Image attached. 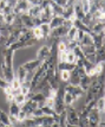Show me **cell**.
I'll return each mask as SVG.
<instances>
[{"label":"cell","instance_id":"1","mask_svg":"<svg viewBox=\"0 0 105 127\" xmlns=\"http://www.w3.org/2000/svg\"><path fill=\"white\" fill-rule=\"evenodd\" d=\"M1 55H2V61L0 63V71H1V74H2V76L5 77L6 81L10 83L12 80H13V77L16 76L14 68H13L14 51L4 48L2 51H1Z\"/></svg>","mask_w":105,"mask_h":127},{"label":"cell","instance_id":"2","mask_svg":"<svg viewBox=\"0 0 105 127\" xmlns=\"http://www.w3.org/2000/svg\"><path fill=\"white\" fill-rule=\"evenodd\" d=\"M65 113H66L67 124H69V125L78 126V124H79V114H78L77 109H76L73 106H70V107H66Z\"/></svg>","mask_w":105,"mask_h":127},{"label":"cell","instance_id":"3","mask_svg":"<svg viewBox=\"0 0 105 127\" xmlns=\"http://www.w3.org/2000/svg\"><path fill=\"white\" fill-rule=\"evenodd\" d=\"M88 127H98L99 122L102 121V113L98 112L97 108H94V109H92L88 113Z\"/></svg>","mask_w":105,"mask_h":127},{"label":"cell","instance_id":"4","mask_svg":"<svg viewBox=\"0 0 105 127\" xmlns=\"http://www.w3.org/2000/svg\"><path fill=\"white\" fill-rule=\"evenodd\" d=\"M30 7H31V5L27 0H17L16 5L13 7V13L16 16H20L22 13H26Z\"/></svg>","mask_w":105,"mask_h":127},{"label":"cell","instance_id":"5","mask_svg":"<svg viewBox=\"0 0 105 127\" xmlns=\"http://www.w3.org/2000/svg\"><path fill=\"white\" fill-rule=\"evenodd\" d=\"M64 92L70 93L71 95H73V97L76 100H79L80 97H83L84 95H85V93L83 92V89L80 88L79 86H73V84H70V83L64 88Z\"/></svg>","mask_w":105,"mask_h":127},{"label":"cell","instance_id":"6","mask_svg":"<svg viewBox=\"0 0 105 127\" xmlns=\"http://www.w3.org/2000/svg\"><path fill=\"white\" fill-rule=\"evenodd\" d=\"M51 55V48L47 44L41 45L40 48L37 51V60H39L40 62H44L46 61Z\"/></svg>","mask_w":105,"mask_h":127},{"label":"cell","instance_id":"7","mask_svg":"<svg viewBox=\"0 0 105 127\" xmlns=\"http://www.w3.org/2000/svg\"><path fill=\"white\" fill-rule=\"evenodd\" d=\"M65 109H66V106H65L64 101H63V97H60L59 94H58V96L55 97V101H54L53 111L55 112V114H57V115H60L61 113H64V112H65Z\"/></svg>","mask_w":105,"mask_h":127},{"label":"cell","instance_id":"8","mask_svg":"<svg viewBox=\"0 0 105 127\" xmlns=\"http://www.w3.org/2000/svg\"><path fill=\"white\" fill-rule=\"evenodd\" d=\"M91 36H92V39H93V45L96 46V49L97 50L100 49V48L104 45V43H105V34H104V32L98 33V34L91 32Z\"/></svg>","mask_w":105,"mask_h":127},{"label":"cell","instance_id":"9","mask_svg":"<svg viewBox=\"0 0 105 127\" xmlns=\"http://www.w3.org/2000/svg\"><path fill=\"white\" fill-rule=\"evenodd\" d=\"M37 108H39V103L38 102H34L32 100H27V101L21 106V109L25 111L27 114H32Z\"/></svg>","mask_w":105,"mask_h":127},{"label":"cell","instance_id":"10","mask_svg":"<svg viewBox=\"0 0 105 127\" xmlns=\"http://www.w3.org/2000/svg\"><path fill=\"white\" fill-rule=\"evenodd\" d=\"M19 18H20V20H21L24 28L30 29V30H32V29L34 28L33 18H32V17H30L27 13H22V14H20V16H19Z\"/></svg>","mask_w":105,"mask_h":127},{"label":"cell","instance_id":"11","mask_svg":"<svg viewBox=\"0 0 105 127\" xmlns=\"http://www.w3.org/2000/svg\"><path fill=\"white\" fill-rule=\"evenodd\" d=\"M40 64H41V62L35 58V60H31V61H27L26 63H24L22 66L25 68V70H26L27 72H33Z\"/></svg>","mask_w":105,"mask_h":127},{"label":"cell","instance_id":"12","mask_svg":"<svg viewBox=\"0 0 105 127\" xmlns=\"http://www.w3.org/2000/svg\"><path fill=\"white\" fill-rule=\"evenodd\" d=\"M64 22H65V19L60 16H57V17H52V19H51V22L49 23V25H50L51 30H53V29H57V28H60L64 25Z\"/></svg>","mask_w":105,"mask_h":127},{"label":"cell","instance_id":"13","mask_svg":"<svg viewBox=\"0 0 105 127\" xmlns=\"http://www.w3.org/2000/svg\"><path fill=\"white\" fill-rule=\"evenodd\" d=\"M73 8H74V17H76V19H79V20H83L84 17H85V12H84L83 7L80 5V1H77L74 6H73Z\"/></svg>","mask_w":105,"mask_h":127},{"label":"cell","instance_id":"14","mask_svg":"<svg viewBox=\"0 0 105 127\" xmlns=\"http://www.w3.org/2000/svg\"><path fill=\"white\" fill-rule=\"evenodd\" d=\"M30 17L32 18H38L41 16V6L40 5H31V7L28 8V11L26 12Z\"/></svg>","mask_w":105,"mask_h":127},{"label":"cell","instance_id":"15","mask_svg":"<svg viewBox=\"0 0 105 127\" xmlns=\"http://www.w3.org/2000/svg\"><path fill=\"white\" fill-rule=\"evenodd\" d=\"M104 29H105V24L103 22H96V23H93V24L90 26L91 32H92V33H96V34L104 32Z\"/></svg>","mask_w":105,"mask_h":127},{"label":"cell","instance_id":"16","mask_svg":"<svg viewBox=\"0 0 105 127\" xmlns=\"http://www.w3.org/2000/svg\"><path fill=\"white\" fill-rule=\"evenodd\" d=\"M20 109H21V107L18 105L17 102L12 101V102H10V107H8V115L13 116V118H17L18 113H19Z\"/></svg>","mask_w":105,"mask_h":127},{"label":"cell","instance_id":"17","mask_svg":"<svg viewBox=\"0 0 105 127\" xmlns=\"http://www.w3.org/2000/svg\"><path fill=\"white\" fill-rule=\"evenodd\" d=\"M73 26L77 29V30H80V31H84L85 33H90L91 32V30H90V28H88V25H85L82 20H79V19H74L73 20Z\"/></svg>","mask_w":105,"mask_h":127},{"label":"cell","instance_id":"18","mask_svg":"<svg viewBox=\"0 0 105 127\" xmlns=\"http://www.w3.org/2000/svg\"><path fill=\"white\" fill-rule=\"evenodd\" d=\"M57 68L58 70H67V71H73L76 69V64H71V63H67V62H60V63H57Z\"/></svg>","mask_w":105,"mask_h":127},{"label":"cell","instance_id":"19","mask_svg":"<svg viewBox=\"0 0 105 127\" xmlns=\"http://www.w3.org/2000/svg\"><path fill=\"white\" fill-rule=\"evenodd\" d=\"M0 125H6V126H12L11 124V119L8 113H6L5 111H2L0 108Z\"/></svg>","mask_w":105,"mask_h":127},{"label":"cell","instance_id":"20","mask_svg":"<svg viewBox=\"0 0 105 127\" xmlns=\"http://www.w3.org/2000/svg\"><path fill=\"white\" fill-rule=\"evenodd\" d=\"M27 75H28V72L25 70V68L21 65H19V68H18V70H17V74H16V76L18 77V80L20 81V82H25L26 81V78H27Z\"/></svg>","mask_w":105,"mask_h":127},{"label":"cell","instance_id":"21","mask_svg":"<svg viewBox=\"0 0 105 127\" xmlns=\"http://www.w3.org/2000/svg\"><path fill=\"white\" fill-rule=\"evenodd\" d=\"M39 108H41V111L44 113V115H47V116H51V118H53L55 121H57V119H58V115L55 114V112L53 111V108H50V107H47V106H44L41 105Z\"/></svg>","mask_w":105,"mask_h":127},{"label":"cell","instance_id":"22","mask_svg":"<svg viewBox=\"0 0 105 127\" xmlns=\"http://www.w3.org/2000/svg\"><path fill=\"white\" fill-rule=\"evenodd\" d=\"M91 80L92 78L91 77H88V75H85L84 77L80 78V81H79V87L83 89V92L85 93L86 90L88 89V87H90V83H91Z\"/></svg>","mask_w":105,"mask_h":127},{"label":"cell","instance_id":"23","mask_svg":"<svg viewBox=\"0 0 105 127\" xmlns=\"http://www.w3.org/2000/svg\"><path fill=\"white\" fill-rule=\"evenodd\" d=\"M13 101L17 102L18 105L21 107V106L27 101V97H26V95L20 93V90H19V92H17V93H14V100H13Z\"/></svg>","mask_w":105,"mask_h":127},{"label":"cell","instance_id":"24","mask_svg":"<svg viewBox=\"0 0 105 127\" xmlns=\"http://www.w3.org/2000/svg\"><path fill=\"white\" fill-rule=\"evenodd\" d=\"M45 96L41 92H34L33 93V95L31 96V99L30 100H32V101H34V102H38L39 103V107L43 105V102H44V100H45Z\"/></svg>","mask_w":105,"mask_h":127},{"label":"cell","instance_id":"25","mask_svg":"<svg viewBox=\"0 0 105 127\" xmlns=\"http://www.w3.org/2000/svg\"><path fill=\"white\" fill-rule=\"evenodd\" d=\"M63 101L66 107H70V106H73V103L77 101V100L73 97V95H71L70 93H66L64 92V95H63Z\"/></svg>","mask_w":105,"mask_h":127},{"label":"cell","instance_id":"26","mask_svg":"<svg viewBox=\"0 0 105 127\" xmlns=\"http://www.w3.org/2000/svg\"><path fill=\"white\" fill-rule=\"evenodd\" d=\"M77 29L74 28V26H72L67 30V33L66 36H65V40L66 42H72V40H76V36H77Z\"/></svg>","mask_w":105,"mask_h":127},{"label":"cell","instance_id":"27","mask_svg":"<svg viewBox=\"0 0 105 127\" xmlns=\"http://www.w3.org/2000/svg\"><path fill=\"white\" fill-rule=\"evenodd\" d=\"M71 75L82 78V77H84V76L86 75V70H85V69H84V66H82V65H76V69H74L73 71H71Z\"/></svg>","mask_w":105,"mask_h":127},{"label":"cell","instance_id":"28","mask_svg":"<svg viewBox=\"0 0 105 127\" xmlns=\"http://www.w3.org/2000/svg\"><path fill=\"white\" fill-rule=\"evenodd\" d=\"M80 46H86V45H93V39H92V36H91V32L90 33H85L84 34L82 42L79 43Z\"/></svg>","mask_w":105,"mask_h":127},{"label":"cell","instance_id":"29","mask_svg":"<svg viewBox=\"0 0 105 127\" xmlns=\"http://www.w3.org/2000/svg\"><path fill=\"white\" fill-rule=\"evenodd\" d=\"M97 63H105V50L103 48L96 51V64Z\"/></svg>","mask_w":105,"mask_h":127},{"label":"cell","instance_id":"30","mask_svg":"<svg viewBox=\"0 0 105 127\" xmlns=\"http://www.w3.org/2000/svg\"><path fill=\"white\" fill-rule=\"evenodd\" d=\"M18 16H16L13 12L11 13H7V14H4V23H5V25H12L14 20H16V18Z\"/></svg>","mask_w":105,"mask_h":127},{"label":"cell","instance_id":"31","mask_svg":"<svg viewBox=\"0 0 105 127\" xmlns=\"http://www.w3.org/2000/svg\"><path fill=\"white\" fill-rule=\"evenodd\" d=\"M96 108L102 114L105 112V96L104 97H97V103H96Z\"/></svg>","mask_w":105,"mask_h":127},{"label":"cell","instance_id":"32","mask_svg":"<svg viewBox=\"0 0 105 127\" xmlns=\"http://www.w3.org/2000/svg\"><path fill=\"white\" fill-rule=\"evenodd\" d=\"M10 86L12 87V89L14 90V93H17V92H19L20 90V87H21V82L18 80L17 76H14L13 77V80H12L11 82H10Z\"/></svg>","mask_w":105,"mask_h":127},{"label":"cell","instance_id":"33","mask_svg":"<svg viewBox=\"0 0 105 127\" xmlns=\"http://www.w3.org/2000/svg\"><path fill=\"white\" fill-rule=\"evenodd\" d=\"M72 52L76 55V57H77L78 60H82V61H84L86 57H85V54L83 52V50H82V48H80V45H77L74 49L72 50Z\"/></svg>","mask_w":105,"mask_h":127},{"label":"cell","instance_id":"34","mask_svg":"<svg viewBox=\"0 0 105 127\" xmlns=\"http://www.w3.org/2000/svg\"><path fill=\"white\" fill-rule=\"evenodd\" d=\"M40 30H41V32H43V36H44V40H46L47 39V37L50 36L51 33V28L49 24H41L40 26Z\"/></svg>","mask_w":105,"mask_h":127},{"label":"cell","instance_id":"35","mask_svg":"<svg viewBox=\"0 0 105 127\" xmlns=\"http://www.w3.org/2000/svg\"><path fill=\"white\" fill-rule=\"evenodd\" d=\"M32 34H33V37L37 40H44V36H43V32H41V30L39 26H35V28L32 29Z\"/></svg>","mask_w":105,"mask_h":127},{"label":"cell","instance_id":"36","mask_svg":"<svg viewBox=\"0 0 105 127\" xmlns=\"http://www.w3.org/2000/svg\"><path fill=\"white\" fill-rule=\"evenodd\" d=\"M70 77H71V72L67 71V70H61L59 71V78H60L61 82L67 83L70 81Z\"/></svg>","mask_w":105,"mask_h":127},{"label":"cell","instance_id":"37","mask_svg":"<svg viewBox=\"0 0 105 127\" xmlns=\"http://www.w3.org/2000/svg\"><path fill=\"white\" fill-rule=\"evenodd\" d=\"M55 120L53 118H51V116H47V115H44L41 118V126L44 127H51L52 126V124L54 122Z\"/></svg>","mask_w":105,"mask_h":127},{"label":"cell","instance_id":"38","mask_svg":"<svg viewBox=\"0 0 105 127\" xmlns=\"http://www.w3.org/2000/svg\"><path fill=\"white\" fill-rule=\"evenodd\" d=\"M57 122L59 124L60 127H66L67 126V119H66V113H61L60 115H58V119H57Z\"/></svg>","mask_w":105,"mask_h":127},{"label":"cell","instance_id":"39","mask_svg":"<svg viewBox=\"0 0 105 127\" xmlns=\"http://www.w3.org/2000/svg\"><path fill=\"white\" fill-rule=\"evenodd\" d=\"M80 48L83 50V52L85 54V56L91 55V54H96V51H97L94 45H86V46H80Z\"/></svg>","mask_w":105,"mask_h":127},{"label":"cell","instance_id":"40","mask_svg":"<svg viewBox=\"0 0 105 127\" xmlns=\"http://www.w3.org/2000/svg\"><path fill=\"white\" fill-rule=\"evenodd\" d=\"M55 48H57V51H58V52L66 51V50H67V42H66V40H64V39H60V40L57 43Z\"/></svg>","mask_w":105,"mask_h":127},{"label":"cell","instance_id":"41","mask_svg":"<svg viewBox=\"0 0 105 127\" xmlns=\"http://www.w3.org/2000/svg\"><path fill=\"white\" fill-rule=\"evenodd\" d=\"M76 60H77V57H76V55L72 52L71 50H67V55H66V61L67 63H71V64H74V62H76Z\"/></svg>","mask_w":105,"mask_h":127},{"label":"cell","instance_id":"42","mask_svg":"<svg viewBox=\"0 0 105 127\" xmlns=\"http://www.w3.org/2000/svg\"><path fill=\"white\" fill-rule=\"evenodd\" d=\"M27 113L25 111H22V109H20L19 111V113H18V115H17V120L19 121V124H21L22 121H25L26 119H27Z\"/></svg>","mask_w":105,"mask_h":127},{"label":"cell","instance_id":"43","mask_svg":"<svg viewBox=\"0 0 105 127\" xmlns=\"http://www.w3.org/2000/svg\"><path fill=\"white\" fill-rule=\"evenodd\" d=\"M54 101H55V99H52V97H45L43 105L47 106V107H50V108H53V106H54Z\"/></svg>","mask_w":105,"mask_h":127},{"label":"cell","instance_id":"44","mask_svg":"<svg viewBox=\"0 0 105 127\" xmlns=\"http://www.w3.org/2000/svg\"><path fill=\"white\" fill-rule=\"evenodd\" d=\"M79 81H80V78L77 77V76H73L71 75V77H70V84H73V86H79Z\"/></svg>","mask_w":105,"mask_h":127},{"label":"cell","instance_id":"45","mask_svg":"<svg viewBox=\"0 0 105 127\" xmlns=\"http://www.w3.org/2000/svg\"><path fill=\"white\" fill-rule=\"evenodd\" d=\"M2 92H4V94H5V95H11V94H14V90L12 89V87L10 86V83H8V86H6L5 88L2 89Z\"/></svg>","mask_w":105,"mask_h":127},{"label":"cell","instance_id":"46","mask_svg":"<svg viewBox=\"0 0 105 127\" xmlns=\"http://www.w3.org/2000/svg\"><path fill=\"white\" fill-rule=\"evenodd\" d=\"M7 5H8V0H0V13L4 14V11Z\"/></svg>","mask_w":105,"mask_h":127},{"label":"cell","instance_id":"47","mask_svg":"<svg viewBox=\"0 0 105 127\" xmlns=\"http://www.w3.org/2000/svg\"><path fill=\"white\" fill-rule=\"evenodd\" d=\"M78 127H88V118H84V119H79V124Z\"/></svg>","mask_w":105,"mask_h":127},{"label":"cell","instance_id":"48","mask_svg":"<svg viewBox=\"0 0 105 127\" xmlns=\"http://www.w3.org/2000/svg\"><path fill=\"white\" fill-rule=\"evenodd\" d=\"M6 86H8V82L5 80V77L2 76V74H0V88L4 89Z\"/></svg>","mask_w":105,"mask_h":127},{"label":"cell","instance_id":"49","mask_svg":"<svg viewBox=\"0 0 105 127\" xmlns=\"http://www.w3.org/2000/svg\"><path fill=\"white\" fill-rule=\"evenodd\" d=\"M32 115H33L34 118H41V116H44V113L41 111V108H37V109L32 113Z\"/></svg>","mask_w":105,"mask_h":127},{"label":"cell","instance_id":"50","mask_svg":"<svg viewBox=\"0 0 105 127\" xmlns=\"http://www.w3.org/2000/svg\"><path fill=\"white\" fill-rule=\"evenodd\" d=\"M84 34H85V32H84V31H80V30H78V31H77V36H76V40H77L78 43H80V42H82V39H83Z\"/></svg>","mask_w":105,"mask_h":127},{"label":"cell","instance_id":"51","mask_svg":"<svg viewBox=\"0 0 105 127\" xmlns=\"http://www.w3.org/2000/svg\"><path fill=\"white\" fill-rule=\"evenodd\" d=\"M98 8H99L100 11H102L105 14V0H102V1H100L99 6H98Z\"/></svg>","mask_w":105,"mask_h":127},{"label":"cell","instance_id":"52","mask_svg":"<svg viewBox=\"0 0 105 127\" xmlns=\"http://www.w3.org/2000/svg\"><path fill=\"white\" fill-rule=\"evenodd\" d=\"M52 1H54L55 4H58V5H60V6H63V7H64V6L66 5L67 0H52Z\"/></svg>","mask_w":105,"mask_h":127},{"label":"cell","instance_id":"53","mask_svg":"<svg viewBox=\"0 0 105 127\" xmlns=\"http://www.w3.org/2000/svg\"><path fill=\"white\" fill-rule=\"evenodd\" d=\"M27 1L30 2V5H40L38 0H27Z\"/></svg>","mask_w":105,"mask_h":127},{"label":"cell","instance_id":"54","mask_svg":"<svg viewBox=\"0 0 105 127\" xmlns=\"http://www.w3.org/2000/svg\"><path fill=\"white\" fill-rule=\"evenodd\" d=\"M5 23H4V14L2 13H0V25H4Z\"/></svg>","mask_w":105,"mask_h":127},{"label":"cell","instance_id":"55","mask_svg":"<svg viewBox=\"0 0 105 127\" xmlns=\"http://www.w3.org/2000/svg\"><path fill=\"white\" fill-rule=\"evenodd\" d=\"M98 127H105V120H102V121L99 122V125H98Z\"/></svg>","mask_w":105,"mask_h":127},{"label":"cell","instance_id":"56","mask_svg":"<svg viewBox=\"0 0 105 127\" xmlns=\"http://www.w3.org/2000/svg\"><path fill=\"white\" fill-rule=\"evenodd\" d=\"M51 127H60V126H59V124H58L57 121H54L53 124H52V126H51Z\"/></svg>","mask_w":105,"mask_h":127},{"label":"cell","instance_id":"57","mask_svg":"<svg viewBox=\"0 0 105 127\" xmlns=\"http://www.w3.org/2000/svg\"><path fill=\"white\" fill-rule=\"evenodd\" d=\"M66 127H78V126H74V125H69V124H67Z\"/></svg>","mask_w":105,"mask_h":127},{"label":"cell","instance_id":"58","mask_svg":"<svg viewBox=\"0 0 105 127\" xmlns=\"http://www.w3.org/2000/svg\"><path fill=\"white\" fill-rule=\"evenodd\" d=\"M0 127H13V126H6V125H0Z\"/></svg>","mask_w":105,"mask_h":127},{"label":"cell","instance_id":"59","mask_svg":"<svg viewBox=\"0 0 105 127\" xmlns=\"http://www.w3.org/2000/svg\"><path fill=\"white\" fill-rule=\"evenodd\" d=\"M2 36H4V34H2V32L0 31V39H1V37H2Z\"/></svg>","mask_w":105,"mask_h":127},{"label":"cell","instance_id":"60","mask_svg":"<svg viewBox=\"0 0 105 127\" xmlns=\"http://www.w3.org/2000/svg\"><path fill=\"white\" fill-rule=\"evenodd\" d=\"M37 127H44V126H41V125H38V126H37Z\"/></svg>","mask_w":105,"mask_h":127},{"label":"cell","instance_id":"61","mask_svg":"<svg viewBox=\"0 0 105 127\" xmlns=\"http://www.w3.org/2000/svg\"><path fill=\"white\" fill-rule=\"evenodd\" d=\"M38 1H39V2H41V0H38Z\"/></svg>","mask_w":105,"mask_h":127},{"label":"cell","instance_id":"62","mask_svg":"<svg viewBox=\"0 0 105 127\" xmlns=\"http://www.w3.org/2000/svg\"><path fill=\"white\" fill-rule=\"evenodd\" d=\"M104 34H105V29H104Z\"/></svg>","mask_w":105,"mask_h":127},{"label":"cell","instance_id":"63","mask_svg":"<svg viewBox=\"0 0 105 127\" xmlns=\"http://www.w3.org/2000/svg\"><path fill=\"white\" fill-rule=\"evenodd\" d=\"M104 24H105V19H104Z\"/></svg>","mask_w":105,"mask_h":127}]
</instances>
